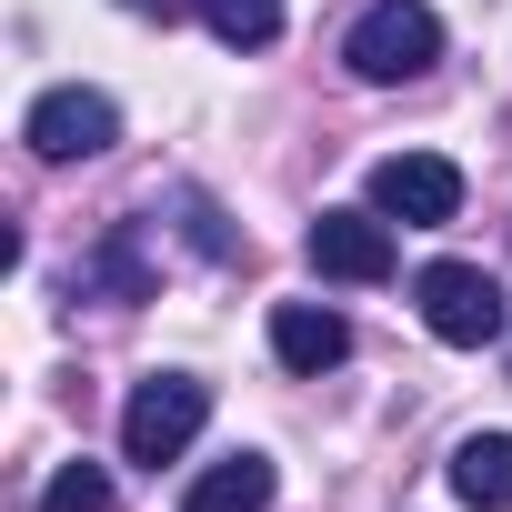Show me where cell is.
<instances>
[{
	"label": "cell",
	"mask_w": 512,
	"mask_h": 512,
	"mask_svg": "<svg viewBox=\"0 0 512 512\" xmlns=\"http://www.w3.org/2000/svg\"><path fill=\"white\" fill-rule=\"evenodd\" d=\"M342 61H352V81H422L442 61V21L422 0H372L352 21V41H342Z\"/></svg>",
	"instance_id": "cell-1"
},
{
	"label": "cell",
	"mask_w": 512,
	"mask_h": 512,
	"mask_svg": "<svg viewBox=\"0 0 512 512\" xmlns=\"http://www.w3.org/2000/svg\"><path fill=\"white\" fill-rule=\"evenodd\" d=\"M201 422H211V382H191V372H151V382L131 392V412H121V452L161 472V462L191 452Z\"/></svg>",
	"instance_id": "cell-2"
},
{
	"label": "cell",
	"mask_w": 512,
	"mask_h": 512,
	"mask_svg": "<svg viewBox=\"0 0 512 512\" xmlns=\"http://www.w3.org/2000/svg\"><path fill=\"white\" fill-rule=\"evenodd\" d=\"M412 302H422V322H432V342H452V352H482V342H502V282L492 272H472V262H432L422 282H412Z\"/></svg>",
	"instance_id": "cell-3"
},
{
	"label": "cell",
	"mask_w": 512,
	"mask_h": 512,
	"mask_svg": "<svg viewBox=\"0 0 512 512\" xmlns=\"http://www.w3.org/2000/svg\"><path fill=\"white\" fill-rule=\"evenodd\" d=\"M372 211H382V221H412V231H442V221L462 211V171H452L442 151H392V161L372 171Z\"/></svg>",
	"instance_id": "cell-4"
},
{
	"label": "cell",
	"mask_w": 512,
	"mask_h": 512,
	"mask_svg": "<svg viewBox=\"0 0 512 512\" xmlns=\"http://www.w3.org/2000/svg\"><path fill=\"white\" fill-rule=\"evenodd\" d=\"M21 141H31L41 161H91V151H111V141H121V111H111L101 91H81V81H71V91H41V101H31Z\"/></svg>",
	"instance_id": "cell-5"
},
{
	"label": "cell",
	"mask_w": 512,
	"mask_h": 512,
	"mask_svg": "<svg viewBox=\"0 0 512 512\" xmlns=\"http://www.w3.org/2000/svg\"><path fill=\"white\" fill-rule=\"evenodd\" d=\"M302 251L322 282H392V221L382 211H322Z\"/></svg>",
	"instance_id": "cell-6"
},
{
	"label": "cell",
	"mask_w": 512,
	"mask_h": 512,
	"mask_svg": "<svg viewBox=\"0 0 512 512\" xmlns=\"http://www.w3.org/2000/svg\"><path fill=\"white\" fill-rule=\"evenodd\" d=\"M272 352H282V372H332L352 352V322L322 312V302H282L272 312Z\"/></svg>",
	"instance_id": "cell-7"
},
{
	"label": "cell",
	"mask_w": 512,
	"mask_h": 512,
	"mask_svg": "<svg viewBox=\"0 0 512 512\" xmlns=\"http://www.w3.org/2000/svg\"><path fill=\"white\" fill-rule=\"evenodd\" d=\"M452 492L472 512H512V432H472L452 452Z\"/></svg>",
	"instance_id": "cell-8"
},
{
	"label": "cell",
	"mask_w": 512,
	"mask_h": 512,
	"mask_svg": "<svg viewBox=\"0 0 512 512\" xmlns=\"http://www.w3.org/2000/svg\"><path fill=\"white\" fill-rule=\"evenodd\" d=\"M262 502H272V462L262 452H231V462H211L181 492V512H262Z\"/></svg>",
	"instance_id": "cell-9"
},
{
	"label": "cell",
	"mask_w": 512,
	"mask_h": 512,
	"mask_svg": "<svg viewBox=\"0 0 512 512\" xmlns=\"http://www.w3.org/2000/svg\"><path fill=\"white\" fill-rule=\"evenodd\" d=\"M201 21H211L231 51H272V41H282V0H201Z\"/></svg>",
	"instance_id": "cell-10"
},
{
	"label": "cell",
	"mask_w": 512,
	"mask_h": 512,
	"mask_svg": "<svg viewBox=\"0 0 512 512\" xmlns=\"http://www.w3.org/2000/svg\"><path fill=\"white\" fill-rule=\"evenodd\" d=\"M41 512H111V472L101 462H61L41 482Z\"/></svg>",
	"instance_id": "cell-11"
},
{
	"label": "cell",
	"mask_w": 512,
	"mask_h": 512,
	"mask_svg": "<svg viewBox=\"0 0 512 512\" xmlns=\"http://www.w3.org/2000/svg\"><path fill=\"white\" fill-rule=\"evenodd\" d=\"M181 211H191V241H201V251H211V262H231V251H241V241H231V231H221V211H211V201H181Z\"/></svg>",
	"instance_id": "cell-12"
},
{
	"label": "cell",
	"mask_w": 512,
	"mask_h": 512,
	"mask_svg": "<svg viewBox=\"0 0 512 512\" xmlns=\"http://www.w3.org/2000/svg\"><path fill=\"white\" fill-rule=\"evenodd\" d=\"M131 11H161V21H181V11H201V0H131Z\"/></svg>",
	"instance_id": "cell-13"
}]
</instances>
